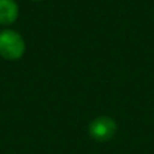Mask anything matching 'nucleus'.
I'll return each mask as SVG.
<instances>
[{
	"instance_id": "nucleus-1",
	"label": "nucleus",
	"mask_w": 154,
	"mask_h": 154,
	"mask_svg": "<svg viewBox=\"0 0 154 154\" xmlns=\"http://www.w3.org/2000/svg\"><path fill=\"white\" fill-rule=\"evenodd\" d=\"M26 43L19 32L5 29L0 31V57L10 61H15L23 57Z\"/></svg>"
},
{
	"instance_id": "nucleus-2",
	"label": "nucleus",
	"mask_w": 154,
	"mask_h": 154,
	"mask_svg": "<svg viewBox=\"0 0 154 154\" xmlns=\"http://www.w3.org/2000/svg\"><path fill=\"white\" fill-rule=\"evenodd\" d=\"M118 131V125L109 116H99L89 123L88 133L95 141L107 142L115 137Z\"/></svg>"
},
{
	"instance_id": "nucleus-3",
	"label": "nucleus",
	"mask_w": 154,
	"mask_h": 154,
	"mask_svg": "<svg viewBox=\"0 0 154 154\" xmlns=\"http://www.w3.org/2000/svg\"><path fill=\"white\" fill-rule=\"evenodd\" d=\"M19 7L15 0H0V24L10 26L18 19Z\"/></svg>"
},
{
	"instance_id": "nucleus-4",
	"label": "nucleus",
	"mask_w": 154,
	"mask_h": 154,
	"mask_svg": "<svg viewBox=\"0 0 154 154\" xmlns=\"http://www.w3.org/2000/svg\"><path fill=\"white\" fill-rule=\"evenodd\" d=\"M34 2H42V0H34Z\"/></svg>"
}]
</instances>
